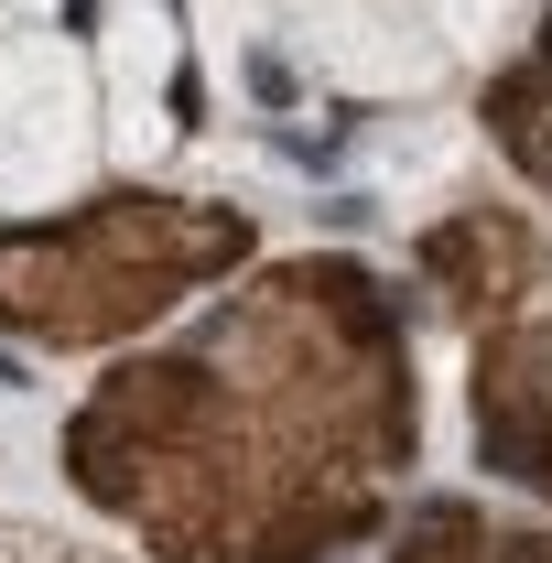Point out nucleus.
<instances>
[{"label":"nucleus","instance_id":"obj_5","mask_svg":"<svg viewBox=\"0 0 552 563\" xmlns=\"http://www.w3.org/2000/svg\"><path fill=\"white\" fill-rule=\"evenodd\" d=\"M390 563H552V531H531V520H487L477 498H412Z\"/></svg>","mask_w":552,"mask_h":563},{"label":"nucleus","instance_id":"obj_2","mask_svg":"<svg viewBox=\"0 0 552 563\" xmlns=\"http://www.w3.org/2000/svg\"><path fill=\"white\" fill-rule=\"evenodd\" d=\"M250 261V217L207 196H87L55 217H0V325L22 347H120Z\"/></svg>","mask_w":552,"mask_h":563},{"label":"nucleus","instance_id":"obj_4","mask_svg":"<svg viewBox=\"0 0 552 563\" xmlns=\"http://www.w3.org/2000/svg\"><path fill=\"white\" fill-rule=\"evenodd\" d=\"M422 282L455 303V314H509L531 282H542V239L520 228L509 207H466L422 239Z\"/></svg>","mask_w":552,"mask_h":563},{"label":"nucleus","instance_id":"obj_3","mask_svg":"<svg viewBox=\"0 0 552 563\" xmlns=\"http://www.w3.org/2000/svg\"><path fill=\"white\" fill-rule=\"evenodd\" d=\"M466 422H477V466L487 477L552 509V303H509V314L477 325Z\"/></svg>","mask_w":552,"mask_h":563},{"label":"nucleus","instance_id":"obj_6","mask_svg":"<svg viewBox=\"0 0 552 563\" xmlns=\"http://www.w3.org/2000/svg\"><path fill=\"white\" fill-rule=\"evenodd\" d=\"M487 131H498V152L552 196V22L531 33V55L487 87Z\"/></svg>","mask_w":552,"mask_h":563},{"label":"nucleus","instance_id":"obj_1","mask_svg":"<svg viewBox=\"0 0 552 563\" xmlns=\"http://www.w3.org/2000/svg\"><path fill=\"white\" fill-rule=\"evenodd\" d=\"M422 444L412 336L379 272L272 261L66 412V488L152 563H336Z\"/></svg>","mask_w":552,"mask_h":563}]
</instances>
